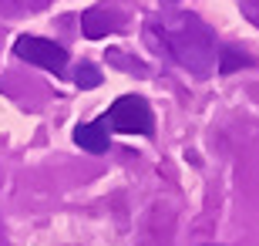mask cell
I'll return each mask as SVG.
<instances>
[{
  "label": "cell",
  "instance_id": "obj_1",
  "mask_svg": "<svg viewBox=\"0 0 259 246\" xmlns=\"http://www.w3.org/2000/svg\"><path fill=\"white\" fill-rule=\"evenodd\" d=\"M108 132H118V135H152L155 132V118H152V108L142 95H121L105 115H101Z\"/></svg>",
  "mask_w": 259,
  "mask_h": 246
},
{
  "label": "cell",
  "instance_id": "obj_2",
  "mask_svg": "<svg viewBox=\"0 0 259 246\" xmlns=\"http://www.w3.org/2000/svg\"><path fill=\"white\" fill-rule=\"evenodd\" d=\"M14 54H17L20 61H27V64H37V67H44V71H54V75H61V71L67 67V51L61 48L58 41L34 38V34L17 38Z\"/></svg>",
  "mask_w": 259,
  "mask_h": 246
},
{
  "label": "cell",
  "instance_id": "obj_3",
  "mask_svg": "<svg viewBox=\"0 0 259 246\" xmlns=\"http://www.w3.org/2000/svg\"><path fill=\"white\" fill-rule=\"evenodd\" d=\"M74 142L81 145L84 152H91V155H105L108 152V128L105 122L98 118V122H84L74 128Z\"/></svg>",
  "mask_w": 259,
  "mask_h": 246
},
{
  "label": "cell",
  "instance_id": "obj_4",
  "mask_svg": "<svg viewBox=\"0 0 259 246\" xmlns=\"http://www.w3.org/2000/svg\"><path fill=\"white\" fill-rule=\"evenodd\" d=\"M81 27H84L88 38H105L108 30H115V24L105 17V14H98V10H91V14H84L81 17Z\"/></svg>",
  "mask_w": 259,
  "mask_h": 246
},
{
  "label": "cell",
  "instance_id": "obj_5",
  "mask_svg": "<svg viewBox=\"0 0 259 246\" xmlns=\"http://www.w3.org/2000/svg\"><path fill=\"white\" fill-rule=\"evenodd\" d=\"M242 64H252L246 54H239L236 48H229V44H222L219 48V75H232L236 67H242Z\"/></svg>",
  "mask_w": 259,
  "mask_h": 246
},
{
  "label": "cell",
  "instance_id": "obj_6",
  "mask_svg": "<svg viewBox=\"0 0 259 246\" xmlns=\"http://www.w3.org/2000/svg\"><path fill=\"white\" fill-rule=\"evenodd\" d=\"M98 81H101V75H98V71H95L91 64L81 67V75H77V85H81V88H95Z\"/></svg>",
  "mask_w": 259,
  "mask_h": 246
}]
</instances>
